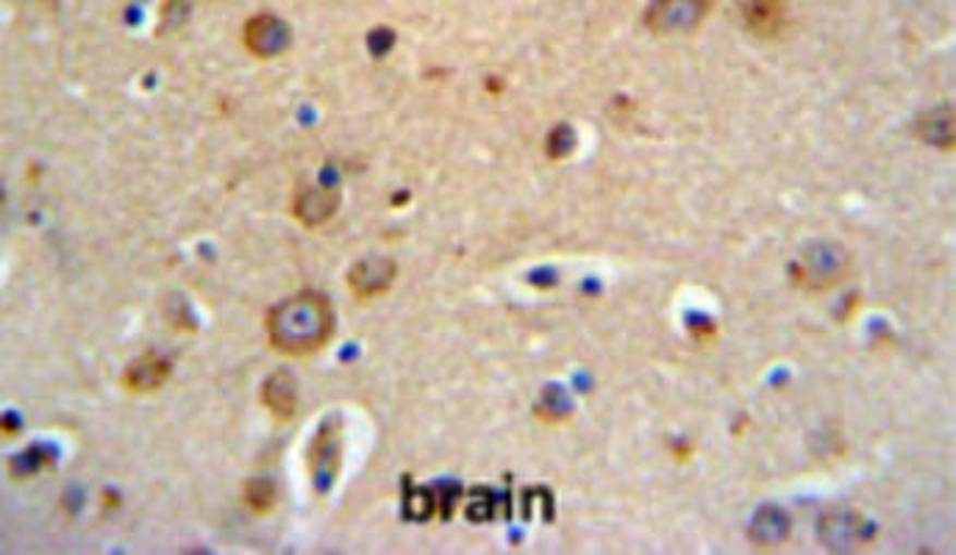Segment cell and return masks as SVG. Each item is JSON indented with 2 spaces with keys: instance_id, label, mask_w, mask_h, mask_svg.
I'll return each mask as SVG.
<instances>
[{
  "instance_id": "1",
  "label": "cell",
  "mask_w": 956,
  "mask_h": 555,
  "mask_svg": "<svg viewBox=\"0 0 956 555\" xmlns=\"http://www.w3.org/2000/svg\"><path fill=\"white\" fill-rule=\"evenodd\" d=\"M334 336L331 300L315 289L298 292L267 314V340L281 356H315Z\"/></svg>"
},
{
  "instance_id": "2",
  "label": "cell",
  "mask_w": 956,
  "mask_h": 555,
  "mask_svg": "<svg viewBox=\"0 0 956 555\" xmlns=\"http://www.w3.org/2000/svg\"><path fill=\"white\" fill-rule=\"evenodd\" d=\"M796 272L803 286L826 292L832 286H837L851 272V256H848V250L839 242H809L801 250V256H798Z\"/></svg>"
},
{
  "instance_id": "3",
  "label": "cell",
  "mask_w": 956,
  "mask_h": 555,
  "mask_svg": "<svg viewBox=\"0 0 956 555\" xmlns=\"http://www.w3.org/2000/svg\"><path fill=\"white\" fill-rule=\"evenodd\" d=\"M710 12V0H654L645 12V25L662 37L695 32Z\"/></svg>"
},
{
  "instance_id": "4",
  "label": "cell",
  "mask_w": 956,
  "mask_h": 555,
  "mask_svg": "<svg viewBox=\"0 0 956 555\" xmlns=\"http://www.w3.org/2000/svg\"><path fill=\"white\" fill-rule=\"evenodd\" d=\"M245 48L251 50L256 59H276L278 53H285L292 42L290 23L281 20L278 14H256L245 23Z\"/></svg>"
},
{
  "instance_id": "5",
  "label": "cell",
  "mask_w": 956,
  "mask_h": 555,
  "mask_svg": "<svg viewBox=\"0 0 956 555\" xmlns=\"http://www.w3.org/2000/svg\"><path fill=\"white\" fill-rule=\"evenodd\" d=\"M398 267L396 261L387 259V256H367V259L356 261L348 272V286L356 297L362 300H371V297L384 295L389 286L396 284Z\"/></svg>"
},
{
  "instance_id": "6",
  "label": "cell",
  "mask_w": 956,
  "mask_h": 555,
  "mask_svg": "<svg viewBox=\"0 0 956 555\" xmlns=\"http://www.w3.org/2000/svg\"><path fill=\"white\" fill-rule=\"evenodd\" d=\"M340 425L320 428L315 444H312V453H308V464H312V478H315L317 492H328V486L337 478V469H340Z\"/></svg>"
},
{
  "instance_id": "7",
  "label": "cell",
  "mask_w": 956,
  "mask_h": 555,
  "mask_svg": "<svg viewBox=\"0 0 956 555\" xmlns=\"http://www.w3.org/2000/svg\"><path fill=\"white\" fill-rule=\"evenodd\" d=\"M821 539L837 553H851L864 539L862 517L851 508H832L821 517Z\"/></svg>"
},
{
  "instance_id": "8",
  "label": "cell",
  "mask_w": 956,
  "mask_h": 555,
  "mask_svg": "<svg viewBox=\"0 0 956 555\" xmlns=\"http://www.w3.org/2000/svg\"><path fill=\"white\" fill-rule=\"evenodd\" d=\"M792 533V519L790 514L778 506H762L753 514L751 525H748V536L757 547L773 550L782 547Z\"/></svg>"
},
{
  "instance_id": "9",
  "label": "cell",
  "mask_w": 956,
  "mask_h": 555,
  "mask_svg": "<svg viewBox=\"0 0 956 555\" xmlns=\"http://www.w3.org/2000/svg\"><path fill=\"white\" fill-rule=\"evenodd\" d=\"M340 209V192L326 189V186H306V189L298 192L295 198V217L308 225V229H317V225H326L334 214Z\"/></svg>"
},
{
  "instance_id": "10",
  "label": "cell",
  "mask_w": 956,
  "mask_h": 555,
  "mask_svg": "<svg viewBox=\"0 0 956 555\" xmlns=\"http://www.w3.org/2000/svg\"><path fill=\"white\" fill-rule=\"evenodd\" d=\"M262 403L278 422H287L298 411V383L292 372L278 370L262 383Z\"/></svg>"
},
{
  "instance_id": "11",
  "label": "cell",
  "mask_w": 956,
  "mask_h": 555,
  "mask_svg": "<svg viewBox=\"0 0 956 555\" xmlns=\"http://www.w3.org/2000/svg\"><path fill=\"white\" fill-rule=\"evenodd\" d=\"M170 372H173V365L167 358L148 353V356H140L136 361H131L129 370L123 372V383L136 395H150L170 378Z\"/></svg>"
},
{
  "instance_id": "12",
  "label": "cell",
  "mask_w": 956,
  "mask_h": 555,
  "mask_svg": "<svg viewBox=\"0 0 956 555\" xmlns=\"http://www.w3.org/2000/svg\"><path fill=\"white\" fill-rule=\"evenodd\" d=\"M746 20L753 34L773 39L787 25V0H748Z\"/></svg>"
},
{
  "instance_id": "13",
  "label": "cell",
  "mask_w": 956,
  "mask_h": 555,
  "mask_svg": "<svg viewBox=\"0 0 956 555\" xmlns=\"http://www.w3.org/2000/svg\"><path fill=\"white\" fill-rule=\"evenodd\" d=\"M920 136L925 143L937 145V148H951L954 145V114L951 109H932L920 118Z\"/></svg>"
},
{
  "instance_id": "14",
  "label": "cell",
  "mask_w": 956,
  "mask_h": 555,
  "mask_svg": "<svg viewBox=\"0 0 956 555\" xmlns=\"http://www.w3.org/2000/svg\"><path fill=\"white\" fill-rule=\"evenodd\" d=\"M245 499H247V506H251L253 511L267 514L273 506H276V499H278L276 483L267 481V478H256V481L247 483Z\"/></svg>"
},
{
  "instance_id": "15",
  "label": "cell",
  "mask_w": 956,
  "mask_h": 555,
  "mask_svg": "<svg viewBox=\"0 0 956 555\" xmlns=\"http://www.w3.org/2000/svg\"><path fill=\"white\" fill-rule=\"evenodd\" d=\"M573 145H576L573 128H568V125H559V128H556L554 134L548 136L550 159H561V156H568L570 150H573Z\"/></svg>"
}]
</instances>
